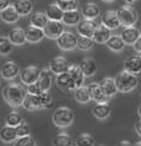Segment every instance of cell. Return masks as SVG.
Wrapping results in <instances>:
<instances>
[{
    "mask_svg": "<svg viewBox=\"0 0 141 146\" xmlns=\"http://www.w3.org/2000/svg\"><path fill=\"white\" fill-rule=\"evenodd\" d=\"M27 95V88H25L20 84H9L3 88L4 101L13 108L22 107V103Z\"/></svg>",
    "mask_w": 141,
    "mask_h": 146,
    "instance_id": "1",
    "label": "cell"
},
{
    "mask_svg": "<svg viewBox=\"0 0 141 146\" xmlns=\"http://www.w3.org/2000/svg\"><path fill=\"white\" fill-rule=\"evenodd\" d=\"M53 106V96L48 91L41 95H27L22 103L26 111H39V109H49Z\"/></svg>",
    "mask_w": 141,
    "mask_h": 146,
    "instance_id": "2",
    "label": "cell"
},
{
    "mask_svg": "<svg viewBox=\"0 0 141 146\" xmlns=\"http://www.w3.org/2000/svg\"><path fill=\"white\" fill-rule=\"evenodd\" d=\"M115 82L118 86V91L123 93L131 92L132 90H135L139 85L138 76L134 74H130L125 70H123L122 72H119L115 78Z\"/></svg>",
    "mask_w": 141,
    "mask_h": 146,
    "instance_id": "3",
    "label": "cell"
},
{
    "mask_svg": "<svg viewBox=\"0 0 141 146\" xmlns=\"http://www.w3.org/2000/svg\"><path fill=\"white\" fill-rule=\"evenodd\" d=\"M74 112L69 107H59L56 108L53 113V123L55 127L59 128H68L74 123Z\"/></svg>",
    "mask_w": 141,
    "mask_h": 146,
    "instance_id": "4",
    "label": "cell"
},
{
    "mask_svg": "<svg viewBox=\"0 0 141 146\" xmlns=\"http://www.w3.org/2000/svg\"><path fill=\"white\" fill-rule=\"evenodd\" d=\"M120 20V23L124 27H130L134 26L136 21H138V13L134 10V7L130 5H124L117 11Z\"/></svg>",
    "mask_w": 141,
    "mask_h": 146,
    "instance_id": "5",
    "label": "cell"
},
{
    "mask_svg": "<svg viewBox=\"0 0 141 146\" xmlns=\"http://www.w3.org/2000/svg\"><path fill=\"white\" fill-rule=\"evenodd\" d=\"M41 69L36 65H30V66H26L23 68L21 71H20V80H21L22 84H25L26 86L31 84H34L37 82L39 76H41Z\"/></svg>",
    "mask_w": 141,
    "mask_h": 146,
    "instance_id": "6",
    "label": "cell"
},
{
    "mask_svg": "<svg viewBox=\"0 0 141 146\" xmlns=\"http://www.w3.org/2000/svg\"><path fill=\"white\" fill-rule=\"evenodd\" d=\"M56 44L62 50H72L77 48V37L70 31H64L56 39Z\"/></svg>",
    "mask_w": 141,
    "mask_h": 146,
    "instance_id": "7",
    "label": "cell"
},
{
    "mask_svg": "<svg viewBox=\"0 0 141 146\" xmlns=\"http://www.w3.org/2000/svg\"><path fill=\"white\" fill-rule=\"evenodd\" d=\"M64 26L65 25H64L63 21H53V20H49L43 30L48 38L58 39L60 37V35L64 32Z\"/></svg>",
    "mask_w": 141,
    "mask_h": 146,
    "instance_id": "8",
    "label": "cell"
},
{
    "mask_svg": "<svg viewBox=\"0 0 141 146\" xmlns=\"http://www.w3.org/2000/svg\"><path fill=\"white\" fill-rule=\"evenodd\" d=\"M101 22H102V25L109 28V30H117V28H119L122 26L118 13L113 11V10L106 11V13L102 15V17H101Z\"/></svg>",
    "mask_w": 141,
    "mask_h": 146,
    "instance_id": "9",
    "label": "cell"
},
{
    "mask_svg": "<svg viewBox=\"0 0 141 146\" xmlns=\"http://www.w3.org/2000/svg\"><path fill=\"white\" fill-rule=\"evenodd\" d=\"M55 84L59 88H62L64 91H75L76 86L72 81L69 71H65L63 74L55 75Z\"/></svg>",
    "mask_w": 141,
    "mask_h": 146,
    "instance_id": "10",
    "label": "cell"
},
{
    "mask_svg": "<svg viewBox=\"0 0 141 146\" xmlns=\"http://www.w3.org/2000/svg\"><path fill=\"white\" fill-rule=\"evenodd\" d=\"M90 88V93H91V98L92 101H95L96 103H108L111 97H108L106 93L103 92L102 87H101L99 82H92L88 85Z\"/></svg>",
    "mask_w": 141,
    "mask_h": 146,
    "instance_id": "11",
    "label": "cell"
},
{
    "mask_svg": "<svg viewBox=\"0 0 141 146\" xmlns=\"http://www.w3.org/2000/svg\"><path fill=\"white\" fill-rule=\"evenodd\" d=\"M97 26L96 23L92 21V20H87V19H83L79 22V25L76 26V31L80 36H85V37H91L93 38V35H95V31Z\"/></svg>",
    "mask_w": 141,
    "mask_h": 146,
    "instance_id": "12",
    "label": "cell"
},
{
    "mask_svg": "<svg viewBox=\"0 0 141 146\" xmlns=\"http://www.w3.org/2000/svg\"><path fill=\"white\" fill-rule=\"evenodd\" d=\"M69 63L68 60L64 58V56H55L54 59H52V62L49 63V70L52 71V74L54 75H59V74H63L69 70Z\"/></svg>",
    "mask_w": 141,
    "mask_h": 146,
    "instance_id": "13",
    "label": "cell"
},
{
    "mask_svg": "<svg viewBox=\"0 0 141 146\" xmlns=\"http://www.w3.org/2000/svg\"><path fill=\"white\" fill-rule=\"evenodd\" d=\"M0 75L5 80H13L20 75V69L15 62H6L0 69Z\"/></svg>",
    "mask_w": 141,
    "mask_h": 146,
    "instance_id": "14",
    "label": "cell"
},
{
    "mask_svg": "<svg viewBox=\"0 0 141 146\" xmlns=\"http://www.w3.org/2000/svg\"><path fill=\"white\" fill-rule=\"evenodd\" d=\"M120 36H122L123 40L125 42V44H128V46H134V43L138 40L141 35H140V30H138V28H135L134 26H130V27H124V30L122 31V33H120Z\"/></svg>",
    "mask_w": 141,
    "mask_h": 146,
    "instance_id": "15",
    "label": "cell"
},
{
    "mask_svg": "<svg viewBox=\"0 0 141 146\" xmlns=\"http://www.w3.org/2000/svg\"><path fill=\"white\" fill-rule=\"evenodd\" d=\"M7 37L11 40V43L14 46H22L27 42V38H26V31L21 27H14L11 28Z\"/></svg>",
    "mask_w": 141,
    "mask_h": 146,
    "instance_id": "16",
    "label": "cell"
},
{
    "mask_svg": "<svg viewBox=\"0 0 141 146\" xmlns=\"http://www.w3.org/2000/svg\"><path fill=\"white\" fill-rule=\"evenodd\" d=\"M124 70L130 72V74L134 75H140L141 74V56L134 55L128 58L125 62H124Z\"/></svg>",
    "mask_w": 141,
    "mask_h": 146,
    "instance_id": "17",
    "label": "cell"
},
{
    "mask_svg": "<svg viewBox=\"0 0 141 146\" xmlns=\"http://www.w3.org/2000/svg\"><path fill=\"white\" fill-rule=\"evenodd\" d=\"M26 38H27V42L30 43H37V42H41V40L44 38V30L43 28H39V27H36V26H28L26 28Z\"/></svg>",
    "mask_w": 141,
    "mask_h": 146,
    "instance_id": "18",
    "label": "cell"
},
{
    "mask_svg": "<svg viewBox=\"0 0 141 146\" xmlns=\"http://www.w3.org/2000/svg\"><path fill=\"white\" fill-rule=\"evenodd\" d=\"M17 133H16V128L11 127V125H4L0 129V140L5 144H10V143H15L17 139Z\"/></svg>",
    "mask_w": 141,
    "mask_h": 146,
    "instance_id": "19",
    "label": "cell"
},
{
    "mask_svg": "<svg viewBox=\"0 0 141 146\" xmlns=\"http://www.w3.org/2000/svg\"><path fill=\"white\" fill-rule=\"evenodd\" d=\"M112 108L108 103H97L96 106L92 107V114L95 118L99 120H104L111 115Z\"/></svg>",
    "mask_w": 141,
    "mask_h": 146,
    "instance_id": "20",
    "label": "cell"
},
{
    "mask_svg": "<svg viewBox=\"0 0 141 146\" xmlns=\"http://www.w3.org/2000/svg\"><path fill=\"white\" fill-rule=\"evenodd\" d=\"M13 6L16 9L20 16H27L33 10V3L31 0H15Z\"/></svg>",
    "mask_w": 141,
    "mask_h": 146,
    "instance_id": "21",
    "label": "cell"
},
{
    "mask_svg": "<svg viewBox=\"0 0 141 146\" xmlns=\"http://www.w3.org/2000/svg\"><path fill=\"white\" fill-rule=\"evenodd\" d=\"M99 85H101V87H102L103 92L106 93L108 97H113L118 92V86H117L115 79H113V78H104L103 80H101Z\"/></svg>",
    "mask_w": 141,
    "mask_h": 146,
    "instance_id": "22",
    "label": "cell"
},
{
    "mask_svg": "<svg viewBox=\"0 0 141 146\" xmlns=\"http://www.w3.org/2000/svg\"><path fill=\"white\" fill-rule=\"evenodd\" d=\"M81 14L83 16V19L95 20V19H97L99 16L101 10H99V7L96 5L95 3H87V4H85V5L82 6Z\"/></svg>",
    "mask_w": 141,
    "mask_h": 146,
    "instance_id": "23",
    "label": "cell"
},
{
    "mask_svg": "<svg viewBox=\"0 0 141 146\" xmlns=\"http://www.w3.org/2000/svg\"><path fill=\"white\" fill-rule=\"evenodd\" d=\"M68 71H69V74H70V76H71L72 81H74L76 88L83 86V84H85V78H86V76L83 75V72H82L81 69H80L79 65H70V66H69V70H68Z\"/></svg>",
    "mask_w": 141,
    "mask_h": 146,
    "instance_id": "24",
    "label": "cell"
},
{
    "mask_svg": "<svg viewBox=\"0 0 141 146\" xmlns=\"http://www.w3.org/2000/svg\"><path fill=\"white\" fill-rule=\"evenodd\" d=\"M81 16H82V14L80 13L79 10L65 11L62 21L64 22V25H66V26H77L79 22L81 21Z\"/></svg>",
    "mask_w": 141,
    "mask_h": 146,
    "instance_id": "25",
    "label": "cell"
},
{
    "mask_svg": "<svg viewBox=\"0 0 141 146\" xmlns=\"http://www.w3.org/2000/svg\"><path fill=\"white\" fill-rule=\"evenodd\" d=\"M111 36H112V30H109L104 25H99L95 31L93 39L96 43H107V40L111 38Z\"/></svg>",
    "mask_w": 141,
    "mask_h": 146,
    "instance_id": "26",
    "label": "cell"
},
{
    "mask_svg": "<svg viewBox=\"0 0 141 146\" xmlns=\"http://www.w3.org/2000/svg\"><path fill=\"white\" fill-rule=\"evenodd\" d=\"M80 69L82 70L83 75L86 78H90V76H93L97 71V65H96L95 60H92L90 58H86V59H82L81 62L79 64Z\"/></svg>",
    "mask_w": 141,
    "mask_h": 146,
    "instance_id": "27",
    "label": "cell"
},
{
    "mask_svg": "<svg viewBox=\"0 0 141 146\" xmlns=\"http://www.w3.org/2000/svg\"><path fill=\"white\" fill-rule=\"evenodd\" d=\"M0 17H1V20L5 23H15V22H17V20L20 19V15L17 11H16L15 7L13 5H10L9 7H6L5 10L1 11Z\"/></svg>",
    "mask_w": 141,
    "mask_h": 146,
    "instance_id": "28",
    "label": "cell"
},
{
    "mask_svg": "<svg viewBox=\"0 0 141 146\" xmlns=\"http://www.w3.org/2000/svg\"><path fill=\"white\" fill-rule=\"evenodd\" d=\"M46 14H47L49 20H53V21H62L63 16H64V11L56 3H53L47 7Z\"/></svg>",
    "mask_w": 141,
    "mask_h": 146,
    "instance_id": "29",
    "label": "cell"
},
{
    "mask_svg": "<svg viewBox=\"0 0 141 146\" xmlns=\"http://www.w3.org/2000/svg\"><path fill=\"white\" fill-rule=\"evenodd\" d=\"M106 44L113 52H122L126 46L125 42H124L123 38H122V36H117V35H112L111 38L107 40Z\"/></svg>",
    "mask_w": 141,
    "mask_h": 146,
    "instance_id": "30",
    "label": "cell"
},
{
    "mask_svg": "<svg viewBox=\"0 0 141 146\" xmlns=\"http://www.w3.org/2000/svg\"><path fill=\"white\" fill-rule=\"evenodd\" d=\"M48 21H49V19H48L47 14L43 13V11H36V13H33V15L31 16V25L39 27V28L46 27Z\"/></svg>",
    "mask_w": 141,
    "mask_h": 146,
    "instance_id": "31",
    "label": "cell"
},
{
    "mask_svg": "<svg viewBox=\"0 0 141 146\" xmlns=\"http://www.w3.org/2000/svg\"><path fill=\"white\" fill-rule=\"evenodd\" d=\"M75 100L81 104L90 102L92 98H91V93H90V88H88V86H85L83 85V86L76 88L75 90Z\"/></svg>",
    "mask_w": 141,
    "mask_h": 146,
    "instance_id": "32",
    "label": "cell"
},
{
    "mask_svg": "<svg viewBox=\"0 0 141 146\" xmlns=\"http://www.w3.org/2000/svg\"><path fill=\"white\" fill-rule=\"evenodd\" d=\"M74 144H75V140L66 133L58 134L53 140V146H72Z\"/></svg>",
    "mask_w": 141,
    "mask_h": 146,
    "instance_id": "33",
    "label": "cell"
},
{
    "mask_svg": "<svg viewBox=\"0 0 141 146\" xmlns=\"http://www.w3.org/2000/svg\"><path fill=\"white\" fill-rule=\"evenodd\" d=\"M50 74H52V71L49 70V68L42 69V71H41V76H39V79H38V82L43 87L44 91H48L52 86V75Z\"/></svg>",
    "mask_w": 141,
    "mask_h": 146,
    "instance_id": "34",
    "label": "cell"
},
{
    "mask_svg": "<svg viewBox=\"0 0 141 146\" xmlns=\"http://www.w3.org/2000/svg\"><path fill=\"white\" fill-rule=\"evenodd\" d=\"M95 43V39L91 37H85V36L77 37V48L80 50H90L93 48Z\"/></svg>",
    "mask_w": 141,
    "mask_h": 146,
    "instance_id": "35",
    "label": "cell"
},
{
    "mask_svg": "<svg viewBox=\"0 0 141 146\" xmlns=\"http://www.w3.org/2000/svg\"><path fill=\"white\" fill-rule=\"evenodd\" d=\"M14 49V44L9 37H0V55H9Z\"/></svg>",
    "mask_w": 141,
    "mask_h": 146,
    "instance_id": "36",
    "label": "cell"
},
{
    "mask_svg": "<svg viewBox=\"0 0 141 146\" xmlns=\"http://www.w3.org/2000/svg\"><path fill=\"white\" fill-rule=\"evenodd\" d=\"M75 146H95V139L90 134H81L76 137Z\"/></svg>",
    "mask_w": 141,
    "mask_h": 146,
    "instance_id": "37",
    "label": "cell"
},
{
    "mask_svg": "<svg viewBox=\"0 0 141 146\" xmlns=\"http://www.w3.org/2000/svg\"><path fill=\"white\" fill-rule=\"evenodd\" d=\"M56 4L62 7L63 11H71V10H77L79 1L77 0H56Z\"/></svg>",
    "mask_w": 141,
    "mask_h": 146,
    "instance_id": "38",
    "label": "cell"
},
{
    "mask_svg": "<svg viewBox=\"0 0 141 146\" xmlns=\"http://www.w3.org/2000/svg\"><path fill=\"white\" fill-rule=\"evenodd\" d=\"M23 121V118L21 117V114H19L17 112H11L9 115L6 117V124L11 125V127H17V125Z\"/></svg>",
    "mask_w": 141,
    "mask_h": 146,
    "instance_id": "39",
    "label": "cell"
},
{
    "mask_svg": "<svg viewBox=\"0 0 141 146\" xmlns=\"http://www.w3.org/2000/svg\"><path fill=\"white\" fill-rule=\"evenodd\" d=\"M14 146H36V141L31 135H26L17 137L14 143Z\"/></svg>",
    "mask_w": 141,
    "mask_h": 146,
    "instance_id": "40",
    "label": "cell"
},
{
    "mask_svg": "<svg viewBox=\"0 0 141 146\" xmlns=\"http://www.w3.org/2000/svg\"><path fill=\"white\" fill-rule=\"evenodd\" d=\"M16 133H17V136L19 137L30 135V127H28V124L26 123L25 120L21 121V123H20L17 127H16Z\"/></svg>",
    "mask_w": 141,
    "mask_h": 146,
    "instance_id": "41",
    "label": "cell"
},
{
    "mask_svg": "<svg viewBox=\"0 0 141 146\" xmlns=\"http://www.w3.org/2000/svg\"><path fill=\"white\" fill-rule=\"evenodd\" d=\"M43 92H46V91L43 90V87L39 85L38 81L27 86V93L28 95H41V93H43Z\"/></svg>",
    "mask_w": 141,
    "mask_h": 146,
    "instance_id": "42",
    "label": "cell"
},
{
    "mask_svg": "<svg viewBox=\"0 0 141 146\" xmlns=\"http://www.w3.org/2000/svg\"><path fill=\"white\" fill-rule=\"evenodd\" d=\"M10 6V0H0V13Z\"/></svg>",
    "mask_w": 141,
    "mask_h": 146,
    "instance_id": "43",
    "label": "cell"
},
{
    "mask_svg": "<svg viewBox=\"0 0 141 146\" xmlns=\"http://www.w3.org/2000/svg\"><path fill=\"white\" fill-rule=\"evenodd\" d=\"M134 48H135V50L138 52V53L141 54V37L136 40V42L134 43Z\"/></svg>",
    "mask_w": 141,
    "mask_h": 146,
    "instance_id": "44",
    "label": "cell"
},
{
    "mask_svg": "<svg viewBox=\"0 0 141 146\" xmlns=\"http://www.w3.org/2000/svg\"><path fill=\"white\" fill-rule=\"evenodd\" d=\"M135 130H136V133L139 134V135L141 136V119L136 123V125H135Z\"/></svg>",
    "mask_w": 141,
    "mask_h": 146,
    "instance_id": "45",
    "label": "cell"
},
{
    "mask_svg": "<svg viewBox=\"0 0 141 146\" xmlns=\"http://www.w3.org/2000/svg\"><path fill=\"white\" fill-rule=\"evenodd\" d=\"M118 146H132L129 141H125V140H123V141H120V143L118 144Z\"/></svg>",
    "mask_w": 141,
    "mask_h": 146,
    "instance_id": "46",
    "label": "cell"
},
{
    "mask_svg": "<svg viewBox=\"0 0 141 146\" xmlns=\"http://www.w3.org/2000/svg\"><path fill=\"white\" fill-rule=\"evenodd\" d=\"M125 1H126L128 4H134L135 1H138V0H125Z\"/></svg>",
    "mask_w": 141,
    "mask_h": 146,
    "instance_id": "47",
    "label": "cell"
},
{
    "mask_svg": "<svg viewBox=\"0 0 141 146\" xmlns=\"http://www.w3.org/2000/svg\"><path fill=\"white\" fill-rule=\"evenodd\" d=\"M139 115H140V118H141V104H140V107H139Z\"/></svg>",
    "mask_w": 141,
    "mask_h": 146,
    "instance_id": "48",
    "label": "cell"
},
{
    "mask_svg": "<svg viewBox=\"0 0 141 146\" xmlns=\"http://www.w3.org/2000/svg\"><path fill=\"white\" fill-rule=\"evenodd\" d=\"M102 1H104V3H112V1H114V0H102Z\"/></svg>",
    "mask_w": 141,
    "mask_h": 146,
    "instance_id": "49",
    "label": "cell"
},
{
    "mask_svg": "<svg viewBox=\"0 0 141 146\" xmlns=\"http://www.w3.org/2000/svg\"><path fill=\"white\" fill-rule=\"evenodd\" d=\"M134 146H141V141H139V143H136Z\"/></svg>",
    "mask_w": 141,
    "mask_h": 146,
    "instance_id": "50",
    "label": "cell"
},
{
    "mask_svg": "<svg viewBox=\"0 0 141 146\" xmlns=\"http://www.w3.org/2000/svg\"><path fill=\"white\" fill-rule=\"evenodd\" d=\"M140 35H141V30H140Z\"/></svg>",
    "mask_w": 141,
    "mask_h": 146,
    "instance_id": "51",
    "label": "cell"
},
{
    "mask_svg": "<svg viewBox=\"0 0 141 146\" xmlns=\"http://www.w3.org/2000/svg\"><path fill=\"white\" fill-rule=\"evenodd\" d=\"M140 56H141V55H140Z\"/></svg>",
    "mask_w": 141,
    "mask_h": 146,
    "instance_id": "52",
    "label": "cell"
}]
</instances>
